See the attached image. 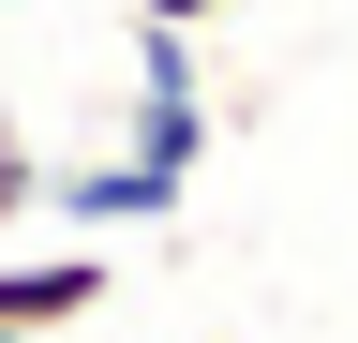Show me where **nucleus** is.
I'll list each match as a JSON object with an SVG mask.
<instances>
[{
	"label": "nucleus",
	"mask_w": 358,
	"mask_h": 343,
	"mask_svg": "<svg viewBox=\"0 0 358 343\" xmlns=\"http://www.w3.org/2000/svg\"><path fill=\"white\" fill-rule=\"evenodd\" d=\"M120 149L150 164V180H194L209 164V90H194V30H134V119Z\"/></svg>",
	"instance_id": "nucleus-1"
},
{
	"label": "nucleus",
	"mask_w": 358,
	"mask_h": 343,
	"mask_svg": "<svg viewBox=\"0 0 358 343\" xmlns=\"http://www.w3.org/2000/svg\"><path fill=\"white\" fill-rule=\"evenodd\" d=\"M179 194H194V180H150L134 149H90V164H45V224H75V239H120V224H164Z\"/></svg>",
	"instance_id": "nucleus-2"
},
{
	"label": "nucleus",
	"mask_w": 358,
	"mask_h": 343,
	"mask_svg": "<svg viewBox=\"0 0 358 343\" xmlns=\"http://www.w3.org/2000/svg\"><path fill=\"white\" fill-rule=\"evenodd\" d=\"M105 239H75V254H0V328H45V343H60L75 314H105Z\"/></svg>",
	"instance_id": "nucleus-3"
},
{
	"label": "nucleus",
	"mask_w": 358,
	"mask_h": 343,
	"mask_svg": "<svg viewBox=\"0 0 358 343\" xmlns=\"http://www.w3.org/2000/svg\"><path fill=\"white\" fill-rule=\"evenodd\" d=\"M15 224H45V149L0 119V239H15Z\"/></svg>",
	"instance_id": "nucleus-4"
},
{
	"label": "nucleus",
	"mask_w": 358,
	"mask_h": 343,
	"mask_svg": "<svg viewBox=\"0 0 358 343\" xmlns=\"http://www.w3.org/2000/svg\"><path fill=\"white\" fill-rule=\"evenodd\" d=\"M224 15H239V0H134V30H194V45H209Z\"/></svg>",
	"instance_id": "nucleus-5"
},
{
	"label": "nucleus",
	"mask_w": 358,
	"mask_h": 343,
	"mask_svg": "<svg viewBox=\"0 0 358 343\" xmlns=\"http://www.w3.org/2000/svg\"><path fill=\"white\" fill-rule=\"evenodd\" d=\"M0 343H45V328H0Z\"/></svg>",
	"instance_id": "nucleus-6"
}]
</instances>
